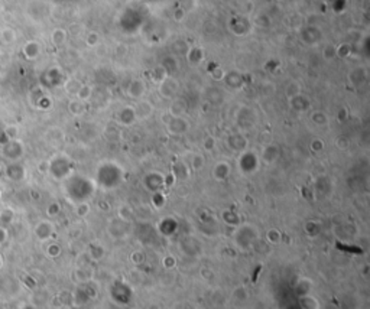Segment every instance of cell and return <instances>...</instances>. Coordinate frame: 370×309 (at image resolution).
I'll use <instances>...</instances> for the list:
<instances>
[{
  "label": "cell",
  "mask_w": 370,
  "mask_h": 309,
  "mask_svg": "<svg viewBox=\"0 0 370 309\" xmlns=\"http://www.w3.org/2000/svg\"><path fill=\"white\" fill-rule=\"evenodd\" d=\"M312 289H314V282L309 277H307V276L299 277L298 282L295 285V292H297V295H298L299 298L312 295Z\"/></svg>",
  "instance_id": "6da1fadb"
},
{
  "label": "cell",
  "mask_w": 370,
  "mask_h": 309,
  "mask_svg": "<svg viewBox=\"0 0 370 309\" xmlns=\"http://www.w3.org/2000/svg\"><path fill=\"white\" fill-rule=\"evenodd\" d=\"M232 300L237 305H243L249 300V292L246 291L244 286H236L232 292Z\"/></svg>",
  "instance_id": "7a4b0ae2"
},
{
  "label": "cell",
  "mask_w": 370,
  "mask_h": 309,
  "mask_svg": "<svg viewBox=\"0 0 370 309\" xmlns=\"http://www.w3.org/2000/svg\"><path fill=\"white\" fill-rule=\"evenodd\" d=\"M15 39H16V34H15V31H13L12 27H5V29L0 31V41H2L3 44L6 45L13 44Z\"/></svg>",
  "instance_id": "3957f363"
},
{
  "label": "cell",
  "mask_w": 370,
  "mask_h": 309,
  "mask_svg": "<svg viewBox=\"0 0 370 309\" xmlns=\"http://www.w3.org/2000/svg\"><path fill=\"white\" fill-rule=\"evenodd\" d=\"M23 52L26 55L27 58H35L38 52H39V46L36 42H29V44L25 45V48H23Z\"/></svg>",
  "instance_id": "277c9868"
},
{
  "label": "cell",
  "mask_w": 370,
  "mask_h": 309,
  "mask_svg": "<svg viewBox=\"0 0 370 309\" xmlns=\"http://www.w3.org/2000/svg\"><path fill=\"white\" fill-rule=\"evenodd\" d=\"M148 309H161L159 308V305H156V303H152V305H149Z\"/></svg>",
  "instance_id": "5b68a950"
}]
</instances>
